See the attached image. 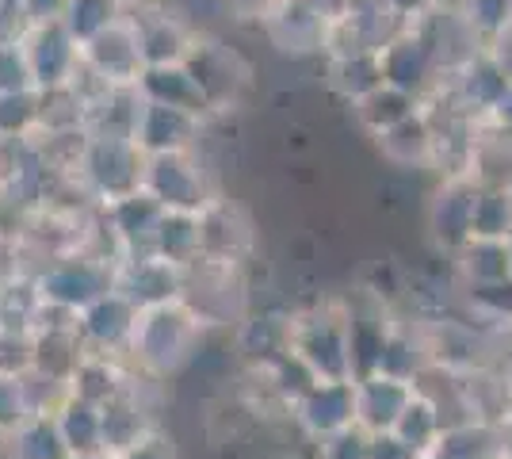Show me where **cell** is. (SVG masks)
Listing matches in <instances>:
<instances>
[{
	"label": "cell",
	"instance_id": "ee69618b",
	"mask_svg": "<svg viewBox=\"0 0 512 459\" xmlns=\"http://www.w3.org/2000/svg\"><path fill=\"white\" fill-rule=\"evenodd\" d=\"M371 459H428L398 433H371Z\"/></svg>",
	"mask_w": 512,
	"mask_h": 459
},
{
	"label": "cell",
	"instance_id": "74e56055",
	"mask_svg": "<svg viewBox=\"0 0 512 459\" xmlns=\"http://www.w3.org/2000/svg\"><path fill=\"white\" fill-rule=\"evenodd\" d=\"M31 414L35 410H31V398L23 387V372H0V440Z\"/></svg>",
	"mask_w": 512,
	"mask_h": 459
},
{
	"label": "cell",
	"instance_id": "8fae6325",
	"mask_svg": "<svg viewBox=\"0 0 512 459\" xmlns=\"http://www.w3.org/2000/svg\"><path fill=\"white\" fill-rule=\"evenodd\" d=\"M127 12L134 20V31H138L146 66H184L188 62L199 31L184 20V12H176L161 0L142 4V8H127Z\"/></svg>",
	"mask_w": 512,
	"mask_h": 459
},
{
	"label": "cell",
	"instance_id": "3957f363",
	"mask_svg": "<svg viewBox=\"0 0 512 459\" xmlns=\"http://www.w3.org/2000/svg\"><path fill=\"white\" fill-rule=\"evenodd\" d=\"M142 176H146V153L138 150L134 138L88 134L77 169H73V184L96 207H107L115 199L142 192Z\"/></svg>",
	"mask_w": 512,
	"mask_h": 459
},
{
	"label": "cell",
	"instance_id": "ac0fdd59",
	"mask_svg": "<svg viewBox=\"0 0 512 459\" xmlns=\"http://www.w3.org/2000/svg\"><path fill=\"white\" fill-rule=\"evenodd\" d=\"M478 192H482V180H474L470 173L463 176H448L444 188L436 192L432 207H428V226L436 241L459 253L470 238H474V203H478Z\"/></svg>",
	"mask_w": 512,
	"mask_h": 459
},
{
	"label": "cell",
	"instance_id": "f546056e",
	"mask_svg": "<svg viewBox=\"0 0 512 459\" xmlns=\"http://www.w3.org/2000/svg\"><path fill=\"white\" fill-rule=\"evenodd\" d=\"M237 345L245 352L249 368H268V364H276L279 356L291 352V318H279V314L245 318L241 333H237Z\"/></svg>",
	"mask_w": 512,
	"mask_h": 459
},
{
	"label": "cell",
	"instance_id": "ffe728a7",
	"mask_svg": "<svg viewBox=\"0 0 512 459\" xmlns=\"http://www.w3.org/2000/svg\"><path fill=\"white\" fill-rule=\"evenodd\" d=\"M199 131H203V119L192 115V111L165 108V104L142 100L138 123H134V142H138V150L146 153V157H153V153L195 150Z\"/></svg>",
	"mask_w": 512,
	"mask_h": 459
},
{
	"label": "cell",
	"instance_id": "f907efd6",
	"mask_svg": "<svg viewBox=\"0 0 512 459\" xmlns=\"http://www.w3.org/2000/svg\"><path fill=\"white\" fill-rule=\"evenodd\" d=\"M73 459H107V456H73Z\"/></svg>",
	"mask_w": 512,
	"mask_h": 459
},
{
	"label": "cell",
	"instance_id": "7a4b0ae2",
	"mask_svg": "<svg viewBox=\"0 0 512 459\" xmlns=\"http://www.w3.org/2000/svg\"><path fill=\"white\" fill-rule=\"evenodd\" d=\"M291 352L310 368L314 379H329V383L356 379L348 306L321 303L302 314H291Z\"/></svg>",
	"mask_w": 512,
	"mask_h": 459
},
{
	"label": "cell",
	"instance_id": "bcb514c9",
	"mask_svg": "<svg viewBox=\"0 0 512 459\" xmlns=\"http://www.w3.org/2000/svg\"><path fill=\"white\" fill-rule=\"evenodd\" d=\"M65 4H69V0H20L23 16H27L31 23L62 20V16H65Z\"/></svg>",
	"mask_w": 512,
	"mask_h": 459
},
{
	"label": "cell",
	"instance_id": "7dc6e473",
	"mask_svg": "<svg viewBox=\"0 0 512 459\" xmlns=\"http://www.w3.org/2000/svg\"><path fill=\"white\" fill-rule=\"evenodd\" d=\"M486 50H490V58L497 62V66L505 69V77L512 81V20L493 35L490 43H486Z\"/></svg>",
	"mask_w": 512,
	"mask_h": 459
},
{
	"label": "cell",
	"instance_id": "681fc988",
	"mask_svg": "<svg viewBox=\"0 0 512 459\" xmlns=\"http://www.w3.org/2000/svg\"><path fill=\"white\" fill-rule=\"evenodd\" d=\"M123 8H142V4H153V0H119Z\"/></svg>",
	"mask_w": 512,
	"mask_h": 459
},
{
	"label": "cell",
	"instance_id": "d4e9b609",
	"mask_svg": "<svg viewBox=\"0 0 512 459\" xmlns=\"http://www.w3.org/2000/svg\"><path fill=\"white\" fill-rule=\"evenodd\" d=\"M0 444H4V456L8 459H73L62 429H58L54 410L50 414L23 417L20 425L0 440Z\"/></svg>",
	"mask_w": 512,
	"mask_h": 459
},
{
	"label": "cell",
	"instance_id": "9c48e42d",
	"mask_svg": "<svg viewBox=\"0 0 512 459\" xmlns=\"http://www.w3.org/2000/svg\"><path fill=\"white\" fill-rule=\"evenodd\" d=\"M81 69L92 73L107 88L138 85V77L146 73V58H142V46H138V31H134L130 12L81 46Z\"/></svg>",
	"mask_w": 512,
	"mask_h": 459
},
{
	"label": "cell",
	"instance_id": "1f68e13d",
	"mask_svg": "<svg viewBox=\"0 0 512 459\" xmlns=\"http://www.w3.org/2000/svg\"><path fill=\"white\" fill-rule=\"evenodd\" d=\"M379 85H386L379 54H333L329 58V88L348 104H360Z\"/></svg>",
	"mask_w": 512,
	"mask_h": 459
},
{
	"label": "cell",
	"instance_id": "d6a6232c",
	"mask_svg": "<svg viewBox=\"0 0 512 459\" xmlns=\"http://www.w3.org/2000/svg\"><path fill=\"white\" fill-rule=\"evenodd\" d=\"M153 253L172 261L176 268H188L203 257V238H199V215H180V211H165V219L157 226L153 238Z\"/></svg>",
	"mask_w": 512,
	"mask_h": 459
},
{
	"label": "cell",
	"instance_id": "277c9868",
	"mask_svg": "<svg viewBox=\"0 0 512 459\" xmlns=\"http://www.w3.org/2000/svg\"><path fill=\"white\" fill-rule=\"evenodd\" d=\"M35 284L43 295L46 306H58L69 314H81L85 306H92L100 295H107L115 287V261H107L100 253H65L46 261L35 272Z\"/></svg>",
	"mask_w": 512,
	"mask_h": 459
},
{
	"label": "cell",
	"instance_id": "ba28073f",
	"mask_svg": "<svg viewBox=\"0 0 512 459\" xmlns=\"http://www.w3.org/2000/svg\"><path fill=\"white\" fill-rule=\"evenodd\" d=\"M180 299L192 306L195 318L203 326H230L245 322V284H241V268L230 264L199 261L184 268V291Z\"/></svg>",
	"mask_w": 512,
	"mask_h": 459
},
{
	"label": "cell",
	"instance_id": "52a82bcc",
	"mask_svg": "<svg viewBox=\"0 0 512 459\" xmlns=\"http://www.w3.org/2000/svg\"><path fill=\"white\" fill-rule=\"evenodd\" d=\"M188 73L195 77V85L207 100V111H234L245 92H249V81H253V69L249 62L237 54L234 46L218 43V39H207L199 35L188 54Z\"/></svg>",
	"mask_w": 512,
	"mask_h": 459
},
{
	"label": "cell",
	"instance_id": "7bdbcfd3",
	"mask_svg": "<svg viewBox=\"0 0 512 459\" xmlns=\"http://www.w3.org/2000/svg\"><path fill=\"white\" fill-rule=\"evenodd\" d=\"M115 459H180V456H176V444L161 429H153V433H146L138 444H130L127 452Z\"/></svg>",
	"mask_w": 512,
	"mask_h": 459
},
{
	"label": "cell",
	"instance_id": "e575fe53",
	"mask_svg": "<svg viewBox=\"0 0 512 459\" xmlns=\"http://www.w3.org/2000/svg\"><path fill=\"white\" fill-rule=\"evenodd\" d=\"M43 127V92H12L0 96V142H23L35 138Z\"/></svg>",
	"mask_w": 512,
	"mask_h": 459
},
{
	"label": "cell",
	"instance_id": "d590c367",
	"mask_svg": "<svg viewBox=\"0 0 512 459\" xmlns=\"http://www.w3.org/2000/svg\"><path fill=\"white\" fill-rule=\"evenodd\" d=\"M123 16H127V8L119 0H69L62 23L65 31L85 46L88 39H96L100 31H107L111 23H119Z\"/></svg>",
	"mask_w": 512,
	"mask_h": 459
},
{
	"label": "cell",
	"instance_id": "4316f807",
	"mask_svg": "<svg viewBox=\"0 0 512 459\" xmlns=\"http://www.w3.org/2000/svg\"><path fill=\"white\" fill-rule=\"evenodd\" d=\"M58 429L73 456H104V414L100 406H92L77 394H65L58 402Z\"/></svg>",
	"mask_w": 512,
	"mask_h": 459
},
{
	"label": "cell",
	"instance_id": "2e32d148",
	"mask_svg": "<svg viewBox=\"0 0 512 459\" xmlns=\"http://www.w3.org/2000/svg\"><path fill=\"white\" fill-rule=\"evenodd\" d=\"M138 306L130 303L127 295H119L115 287L100 295L92 306H85L77 314V333L85 341L88 352H107V356H123L127 360L130 337H134V326H138Z\"/></svg>",
	"mask_w": 512,
	"mask_h": 459
},
{
	"label": "cell",
	"instance_id": "4dcf8cb0",
	"mask_svg": "<svg viewBox=\"0 0 512 459\" xmlns=\"http://www.w3.org/2000/svg\"><path fill=\"white\" fill-rule=\"evenodd\" d=\"M352 108H356V119L363 123V131H371L379 138V134H386L390 127L406 123L409 115H417V111L425 108V100H417L406 88L379 85L371 96H363L360 104H352Z\"/></svg>",
	"mask_w": 512,
	"mask_h": 459
},
{
	"label": "cell",
	"instance_id": "ab89813d",
	"mask_svg": "<svg viewBox=\"0 0 512 459\" xmlns=\"http://www.w3.org/2000/svg\"><path fill=\"white\" fill-rule=\"evenodd\" d=\"M31 88H35V77H31V66H27L23 43L0 46V96L31 92Z\"/></svg>",
	"mask_w": 512,
	"mask_h": 459
},
{
	"label": "cell",
	"instance_id": "816d5d0a",
	"mask_svg": "<svg viewBox=\"0 0 512 459\" xmlns=\"http://www.w3.org/2000/svg\"><path fill=\"white\" fill-rule=\"evenodd\" d=\"M0 459H8V456H4V444H0Z\"/></svg>",
	"mask_w": 512,
	"mask_h": 459
},
{
	"label": "cell",
	"instance_id": "9a60e30c",
	"mask_svg": "<svg viewBox=\"0 0 512 459\" xmlns=\"http://www.w3.org/2000/svg\"><path fill=\"white\" fill-rule=\"evenodd\" d=\"M291 417L299 421V429L310 440H329L352 429L356 425V379H341V383H329L318 379L310 391L295 402Z\"/></svg>",
	"mask_w": 512,
	"mask_h": 459
},
{
	"label": "cell",
	"instance_id": "e0dca14e",
	"mask_svg": "<svg viewBox=\"0 0 512 459\" xmlns=\"http://www.w3.org/2000/svg\"><path fill=\"white\" fill-rule=\"evenodd\" d=\"M115 291L127 295L138 310L172 303L184 291V268L157 257V253H142V257H123L115 261Z\"/></svg>",
	"mask_w": 512,
	"mask_h": 459
},
{
	"label": "cell",
	"instance_id": "8992f818",
	"mask_svg": "<svg viewBox=\"0 0 512 459\" xmlns=\"http://www.w3.org/2000/svg\"><path fill=\"white\" fill-rule=\"evenodd\" d=\"M379 62H383L386 85L406 88V92H413V96L425 100V104H428V96H440L444 85H448V69L440 62L432 39H428L417 23H409L402 35H394V39L379 50Z\"/></svg>",
	"mask_w": 512,
	"mask_h": 459
},
{
	"label": "cell",
	"instance_id": "11a10c76",
	"mask_svg": "<svg viewBox=\"0 0 512 459\" xmlns=\"http://www.w3.org/2000/svg\"><path fill=\"white\" fill-rule=\"evenodd\" d=\"M509 459H512V456H509Z\"/></svg>",
	"mask_w": 512,
	"mask_h": 459
},
{
	"label": "cell",
	"instance_id": "5b68a950",
	"mask_svg": "<svg viewBox=\"0 0 512 459\" xmlns=\"http://www.w3.org/2000/svg\"><path fill=\"white\" fill-rule=\"evenodd\" d=\"M142 192H150L165 211H180V215H199L214 199L207 169L195 157V150L153 153V157H146Z\"/></svg>",
	"mask_w": 512,
	"mask_h": 459
},
{
	"label": "cell",
	"instance_id": "603a6c76",
	"mask_svg": "<svg viewBox=\"0 0 512 459\" xmlns=\"http://www.w3.org/2000/svg\"><path fill=\"white\" fill-rule=\"evenodd\" d=\"M43 314L35 272H12L0 280V337H31Z\"/></svg>",
	"mask_w": 512,
	"mask_h": 459
},
{
	"label": "cell",
	"instance_id": "60d3db41",
	"mask_svg": "<svg viewBox=\"0 0 512 459\" xmlns=\"http://www.w3.org/2000/svg\"><path fill=\"white\" fill-rule=\"evenodd\" d=\"M318 459H371V433L360 429V425H352V429H344L337 437L321 440Z\"/></svg>",
	"mask_w": 512,
	"mask_h": 459
},
{
	"label": "cell",
	"instance_id": "d6986e66",
	"mask_svg": "<svg viewBox=\"0 0 512 459\" xmlns=\"http://www.w3.org/2000/svg\"><path fill=\"white\" fill-rule=\"evenodd\" d=\"M417 398V383L386 372H367L356 379V425L367 433H390L406 406Z\"/></svg>",
	"mask_w": 512,
	"mask_h": 459
},
{
	"label": "cell",
	"instance_id": "cb8c5ba5",
	"mask_svg": "<svg viewBox=\"0 0 512 459\" xmlns=\"http://www.w3.org/2000/svg\"><path fill=\"white\" fill-rule=\"evenodd\" d=\"M138 92L142 100L165 104V108L192 111L199 119H207V100L195 85V77L188 73V66H146V73L138 77Z\"/></svg>",
	"mask_w": 512,
	"mask_h": 459
},
{
	"label": "cell",
	"instance_id": "7c38bea8",
	"mask_svg": "<svg viewBox=\"0 0 512 459\" xmlns=\"http://www.w3.org/2000/svg\"><path fill=\"white\" fill-rule=\"evenodd\" d=\"M23 54H27V66H31L39 92L73 85L81 73V43L65 31L62 20L31 23L23 35Z\"/></svg>",
	"mask_w": 512,
	"mask_h": 459
},
{
	"label": "cell",
	"instance_id": "44dd1931",
	"mask_svg": "<svg viewBox=\"0 0 512 459\" xmlns=\"http://www.w3.org/2000/svg\"><path fill=\"white\" fill-rule=\"evenodd\" d=\"M142 383H146V375L134 372V383H130L127 391L119 394V398H111L107 406H100V414H104V456L107 459L123 456L130 444H138L146 433L157 429L150 406H146V398H142Z\"/></svg>",
	"mask_w": 512,
	"mask_h": 459
},
{
	"label": "cell",
	"instance_id": "7402d4cb",
	"mask_svg": "<svg viewBox=\"0 0 512 459\" xmlns=\"http://www.w3.org/2000/svg\"><path fill=\"white\" fill-rule=\"evenodd\" d=\"M134 383V368L123 356H107V352H88L81 356V364L69 375V394L85 398L92 406H107L111 398L127 391Z\"/></svg>",
	"mask_w": 512,
	"mask_h": 459
},
{
	"label": "cell",
	"instance_id": "f6af8a7d",
	"mask_svg": "<svg viewBox=\"0 0 512 459\" xmlns=\"http://www.w3.org/2000/svg\"><path fill=\"white\" fill-rule=\"evenodd\" d=\"M222 4V12L237 23H260L268 16V8L276 4V0H218Z\"/></svg>",
	"mask_w": 512,
	"mask_h": 459
},
{
	"label": "cell",
	"instance_id": "4fadbf2b",
	"mask_svg": "<svg viewBox=\"0 0 512 459\" xmlns=\"http://www.w3.org/2000/svg\"><path fill=\"white\" fill-rule=\"evenodd\" d=\"M199 238H203V261L241 268V264L249 261V253H253L256 230L253 219L245 215V207L214 196L199 211Z\"/></svg>",
	"mask_w": 512,
	"mask_h": 459
},
{
	"label": "cell",
	"instance_id": "b9f144b4",
	"mask_svg": "<svg viewBox=\"0 0 512 459\" xmlns=\"http://www.w3.org/2000/svg\"><path fill=\"white\" fill-rule=\"evenodd\" d=\"M470 299L478 310H486L497 322H512V280L493 287H470Z\"/></svg>",
	"mask_w": 512,
	"mask_h": 459
},
{
	"label": "cell",
	"instance_id": "836d02e7",
	"mask_svg": "<svg viewBox=\"0 0 512 459\" xmlns=\"http://www.w3.org/2000/svg\"><path fill=\"white\" fill-rule=\"evenodd\" d=\"M390 433H398V437L406 440V444H413L417 452H425L428 459H432V452H436V444H440V437L448 433V425H444V414H440V406L428 398L421 387H417V398L406 406V414L398 417V425L390 429Z\"/></svg>",
	"mask_w": 512,
	"mask_h": 459
},
{
	"label": "cell",
	"instance_id": "f1b7e54d",
	"mask_svg": "<svg viewBox=\"0 0 512 459\" xmlns=\"http://www.w3.org/2000/svg\"><path fill=\"white\" fill-rule=\"evenodd\" d=\"M459 276L467 280V287H493L512 280V245L509 241L493 238H470L459 253Z\"/></svg>",
	"mask_w": 512,
	"mask_h": 459
},
{
	"label": "cell",
	"instance_id": "484cf974",
	"mask_svg": "<svg viewBox=\"0 0 512 459\" xmlns=\"http://www.w3.org/2000/svg\"><path fill=\"white\" fill-rule=\"evenodd\" d=\"M379 150L386 161L413 169V165H432L436 153V131H432V115L428 108H421L417 115H409L406 123L390 127L386 134H379Z\"/></svg>",
	"mask_w": 512,
	"mask_h": 459
},
{
	"label": "cell",
	"instance_id": "83f0119b",
	"mask_svg": "<svg viewBox=\"0 0 512 459\" xmlns=\"http://www.w3.org/2000/svg\"><path fill=\"white\" fill-rule=\"evenodd\" d=\"M432 459H509L505 429L490 421H463L440 437Z\"/></svg>",
	"mask_w": 512,
	"mask_h": 459
},
{
	"label": "cell",
	"instance_id": "8d00e7d4",
	"mask_svg": "<svg viewBox=\"0 0 512 459\" xmlns=\"http://www.w3.org/2000/svg\"><path fill=\"white\" fill-rule=\"evenodd\" d=\"M474 238H512V192L501 184H482L474 203Z\"/></svg>",
	"mask_w": 512,
	"mask_h": 459
},
{
	"label": "cell",
	"instance_id": "db71d44e",
	"mask_svg": "<svg viewBox=\"0 0 512 459\" xmlns=\"http://www.w3.org/2000/svg\"><path fill=\"white\" fill-rule=\"evenodd\" d=\"M509 245H512V238H509Z\"/></svg>",
	"mask_w": 512,
	"mask_h": 459
},
{
	"label": "cell",
	"instance_id": "5bb4252c",
	"mask_svg": "<svg viewBox=\"0 0 512 459\" xmlns=\"http://www.w3.org/2000/svg\"><path fill=\"white\" fill-rule=\"evenodd\" d=\"M100 219L111 245H115V257H142L153 253V238H157V226L165 219V207L150 196V192H134L115 203L100 207Z\"/></svg>",
	"mask_w": 512,
	"mask_h": 459
},
{
	"label": "cell",
	"instance_id": "30bf717a",
	"mask_svg": "<svg viewBox=\"0 0 512 459\" xmlns=\"http://www.w3.org/2000/svg\"><path fill=\"white\" fill-rule=\"evenodd\" d=\"M256 27L287 58H314L329 46V16L314 0H276Z\"/></svg>",
	"mask_w": 512,
	"mask_h": 459
},
{
	"label": "cell",
	"instance_id": "6da1fadb",
	"mask_svg": "<svg viewBox=\"0 0 512 459\" xmlns=\"http://www.w3.org/2000/svg\"><path fill=\"white\" fill-rule=\"evenodd\" d=\"M203 322L195 318V310L184 299L150 306L138 314V326L130 337L127 364L146 379H161V375L180 372L192 360L195 345L203 337Z\"/></svg>",
	"mask_w": 512,
	"mask_h": 459
},
{
	"label": "cell",
	"instance_id": "f5cc1de1",
	"mask_svg": "<svg viewBox=\"0 0 512 459\" xmlns=\"http://www.w3.org/2000/svg\"><path fill=\"white\" fill-rule=\"evenodd\" d=\"M509 192H512V184H509Z\"/></svg>",
	"mask_w": 512,
	"mask_h": 459
},
{
	"label": "cell",
	"instance_id": "c3c4849f",
	"mask_svg": "<svg viewBox=\"0 0 512 459\" xmlns=\"http://www.w3.org/2000/svg\"><path fill=\"white\" fill-rule=\"evenodd\" d=\"M486 123H490V127H497L501 134H509V138H512V85H509V92L501 96V104L493 108V115L486 119Z\"/></svg>",
	"mask_w": 512,
	"mask_h": 459
},
{
	"label": "cell",
	"instance_id": "f35d334b",
	"mask_svg": "<svg viewBox=\"0 0 512 459\" xmlns=\"http://www.w3.org/2000/svg\"><path fill=\"white\" fill-rule=\"evenodd\" d=\"M459 16L490 43L493 35L512 20V0H459Z\"/></svg>",
	"mask_w": 512,
	"mask_h": 459
}]
</instances>
